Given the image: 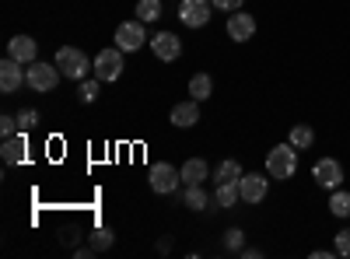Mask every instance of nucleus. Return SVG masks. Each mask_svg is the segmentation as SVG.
Returning a JSON list of instances; mask_svg holds the SVG:
<instances>
[{
	"label": "nucleus",
	"mask_w": 350,
	"mask_h": 259,
	"mask_svg": "<svg viewBox=\"0 0 350 259\" xmlns=\"http://www.w3.org/2000/svg\"><path fill=\"white\" fill-rule=\"evenodd\" d=\"M39 126V112L36 109H21L18 112V133H28V130H36Z\"/></svg>",
	"instance_id": "obj_26"
},
{
	"label": "nucleus",
	"mask_w": 350,
	"mask_h": 259,
	"mask_svg": "<svg viewBox=\"0 0 350 259\" xmlns=\"http://www.w3.org/2000/svg\"><path fill=\"white\" fill-rule=\"evenodd\" d=\"M239 200H242V193H239V182H217V189H214V207L228 210V207H235Z\"/></svg>",
	"instance_id": "obj_17"
},
{
	"label": "nucleus",
	"mask_w": 350,
	"mask_h": 259,
	"mask_svg": "<svg viewBox=\"0 0 350 259\" xmlns=\"http://www.w3.org/2000/svg\"><path fill=\"white\" fill-rule=\"evenodd\" d=\"M200 123V102L196 98H186L172 109V126H179V130H189Z\"/></svg>",
	"instance_id": "obj_14"
},
{
	"label": "nucleus",
	"mask_w": 350,
	"mask_h": 259,
	"mask_svg": "<svg viewBox=\"0 0 350 259\" xmlns=\"http://www.w3.org/2000/svg\"><path fill=\"white\" fill-rule=\"evenodd\" d=\"M112 242H116V235L109 232V228H95V232H92V249H95V252L112 249Z\"/></svg>",
	"instance_id": "obj_25"
},
{
	"label": "nucleus",
	"mask_w": 350,
	"mask_h": 259,
	"mask_svg": "<svg viewBox=\"0 0 350 259\" xmlns=\"http://www.w3.org/2000/svg\"><path fill=\"white\" fill-rule=\"evenodd\" d=\"M137 18L140 21H158L161 18V0H140V4H137Z\"/></svg>",
	"instance_id": "obj_23"
},
{
	"label": "nucleus",
	"mask_w": 350,
	"mask_h": 259,
	"mask_svg": "<svg viewBox=\"0 0 350 259\" xmlns=\"http://www.w3.org/2000/svg\"><path fill=\"white\" fill-rule=\"evenodd\" d=\"M312 179H315V186H323V189H336L343 182V165L336 158H319L315 168H312Z\"/></svg>",
	"instance_id": "obj_7"
},
{
	"label": "nucleus",
	"mask_w": 350,
	"mask_h": 259,
	"mask_svg": "<svg viewBox=\"0 0 350 259\" xmlns=\"http://www.w3.org/2000/svg\"><path fill=\"white\" fill-rule=\"evenodd\" d=\"M242 256H245V259H259L262 249H252V245H249V249H242Z\"/></svg>",
	"instance_id": "obj_31"
},
{
	"label": "nucleus",
	"mask_w": 350,
	"mask_h": 259,
	"mask_svg": "<svg viewBox=\"0 0 350 259\" xmlns=\"http://www.w3.org/2000/svg\"><path fill=\"white\" fill-rule=\"evenodd\" d=\"M98 88H102V81L98 77H92V81H81V102H88V105H92L95 98H98Z\"/></svg>",
	"instance_id": "obj_27"
},
{
	"label": "nucleus",
	"mask_w": 350,
	"mask_h": 259,
	"mask_svg": "<svg viewBox=\"0 0 350 259\" xmlns=\"http://www.w3.org/2000/svg\"><path fill=\"white\" fill-rule=\"evenodd\" d=\"M25 133H14V137H4V144H0V158H4V165H21L25 161Z\"/></svg>",
	"instance_id": "obj_15"
},
{
	"label": "nucleus",
	"mask_w": 350,
	"mask_h": 259,
	"mask_svg": "<svg viewBox=\"0 0 350 259\" xmlns=\"http://www.w3.org/2000/svg\"><path fill=\"white\" fill-rule=\"evenodd\" d=\"M329 214L333 217H350V193L347 189H333V196H329Z\"/></svg>",
	"instance_id": "obj_20"
},
{
	"label": "nucleus",
	"mask_w": 350,
	"mask_h": 259,
	"mask_svg": "<svg viewBox=\"0 0 350 259\" xmlns=\"http://www.w3.org/2000/svg\"><path fill=\"white\" fill-rule=\"evenodd\" d=\"M256 36V18L249 11H231L228 14V39L231 42H249Z\"/></svg>",
	"instance_id": "obj_9"
},
{
	"label": "nucleus",
	"mask_w": 350,
	"mask_h": 259,
	"mask_svg": "<svg viewBox=\"0 0 350 259\" xmlns=\"http://www.w3.org/2000/svg\"><path fill=\"white\" fill-rule=\"evenodd\" d=\"M144 42H151V36L144 32V21H140V18L123 21L120 28H116V46H120L123 53H137Z\"/></svg>",
	"instance_id": "obj_6"
},
{
	"label": "nucleus",
	"mask_w": 350,
	"mask_h": 259,
	"mask_svg": "<svg viewBox=\"0 0 350 259\" xmlns=\"http://www.w3.org/2000/svg\"><path fill=\"white\" fill-rule=\"evenodd\" d=\"M298 172V148L295 144H273V151L267 154V176L270 179H277V182H284V179H291Z\"/></svg>",
	"instance_id": "obj_1"
},
{
	"label": "nucleus",
	"mask_w": 350,
	"mask_h": 259,
	"mask_svg": "<svg viewBox=\"0 0 350 259\" xmlns=\"http://www.w3.org/2000/svg\"><path fill=\"white\" fill-rule=\"evenodd\" d=\"M53 64L60 67V74H64L67 81H84L88 70H95V64L88 60L77 46H60V49H56V60H53Z\"/></svg>",
	"instance_id": "obj_2"
},
{
	"label": "nucleus",
	"mask_w": 350,
	"mask_h": 259,
	"mask_svg": "<svg viewBox=\"0 0 350 259\" xmlns=\"http://www.w3.org/2000/svg\"><path fill=\"white\" fill-rule=\"evenodd\" d=\"M120 74H123V49H120V46L102 49V53L95 56V77H98L102 84H109V81H120Z\"/></svg>",
	"instance_id": "obj_5"
},
{
	"label": "nucleus",
	"mask_w": 350,
	"mask_h": 259,
	"mask_svg": "<svg viewBox=\"0 0 350 259\" xmlns=\"http://www.w3.org/2000/svg\"><path fill=\"white\" fill-rule=\"evenodd\" d=\"M287 140L295 144L298 151H308L312 148V140H315V130L308 126V123H298V126H291V133H287Z\"/></svg>",
	"instance_id": "obj_19"
},
{
	"label": "nucleus",
	"mask_w": 350,
	"mask_h": 259,
	"mask_svg": "<svg viewBox=\"0 0 350 259\" xmlns=\"http://www.w3.org/2000/svg\"><path fill=\"white\" fill-rule=\"evenodd\" d=\"M224 249L228 252H242L245 249V232H242V228H228V232H224Z\"/></svg>",
	"instance_id": "obj_24"
},
{
	"label": "nucleus",
	"mask_w": 350,
	"mask_h": 259,
	"mask_svg": "<svg viewBox=\"0 0 350 259\" xmlns=\"http://www.w3.org/2000/svg\"><path fill=\"white\" fill-rule=\"evenodd\" d=\"M21 67L25 64H18L14 56H4V60H0V92H4V95H14L25 84V70Z\"/></svg>",
	"instance_id": "obj_11"
},
{
	"label": "nucleus",
	"mask_w": 350,
	"mask_h": 259,
	"mask_svg": "<svg viewBox=\"0 0 350 259\" xmlns=\"http://www.w3.org/2000/svg\"><path fill=\"white\" fill-rule=\"evenodd\" d=\"M211 4H214V11H239L245 0H211Z\"/></svg>",
	"instance_id": "obj_30"
},
{
	"label": "nucleus",
	"mask_w": 350,
	"mask_h": 259,
	"mask_svg": "<svg viewBox=\"0 0 350 259\" xmlns=\"http://www.w3.org/2000/svg\"><path fill=\"white\" fill-rule=\"evenodd\" d=\"M207 204H214V196L203 193V186H186V207L189 210H207Z\"/></svg>",
	"instance_id": "obj_21"
},
{
	"label": "nucleus",
	"mask_w": 350,
	"mask_h": 259,
	"mask_svg": "<svg viewBox=\"0 0 350 259\" xmlns=\"http://www.w3.org/2000/svg\"><path fill=\"white\" fill-rule=\"evenodd\" d=\"M211 92H214L211 74H193V77H189V98L203 102V98H211Z\"/></svg>",
	"instance_id": "obj_18"
},
{
	"label": "nucleus",
	"mask_w": 350,
	"mask_h": 259,
	"mask_svg": "<svg viewBox=\"0 0 350 259\" xmlns=\"http://www.w3.org/2000/svg\"><path fill=\"white\" fill-rule=\"evenodd\" d=\"M0 133L14 137V133H18V116H0Z\"/></svg>",
	"instance_id": "obj_29"
},
{
	"label": "nucleus",
	"mask_w": 350,
	"mask_h": 259,
	"mask_svg": "<svg viewBox=\"0 0 350 259\" xmlns=\"http://www.w3.org/2000/svg\"><path fill=\"white\" fill-rule=\"evenodd\" d=\"M179 172H183V182L186 186H203V179L211 176V168H207V161H203V158H189Z\"/></svg>",
	"instance_id": "obj_16"
},
{
	"label": "nucleus",
	"mask_w": 350,
	"mask_h": 259,
	"mask_svg": "<svg viewBox=\"0 0 350 259\" xmlns=\"http://www.w3.org/2000/svg\"><path fill=\"white\" fill-rule=\"evenodd\" d=\"M239 179H242V165L235 158H228V161L217 165V182H239Z\"/></svg>",
	"instance_id": "obj_22"
},
{
	"label": "nucleus",
	"mask_w": 350,
	"mask_h": 259,
	"mask_svg": "<svg viewBox=\"0 0 350 259\" xmlns=\"http://www.w3.org/2000/svg\"><path fill=\"white\" fill-rule=\"evenodd\" d=\"M148 182H151V189H154L158 196H168V193L179 189L183 172L175 168V165H168V161H158V165H151V172H148Z\"/></svg>",
	"instance_id": "obj_4"
},
{
	"label": "nucleus",
	"mask_w": 350,
	"mask_h": 259,
	"mask_svg": "<svg viewBox=\"0 0 350 259\" xmlns=\"http://www.w3.org/2000/svg\"><path fill=\"white\" fill-rule=\"evenodd\" d=\"M333 252H336V256H343V259H350V228L336 232V238H333Z\"/></svg>",
	"instance_id": "obj_28"
},
{
	"label": "nucleus",
	"mask_w": 350,
	"mask_h": 259,
	"mask_svg": "<svg viewBox=\"0 0 350 259\" xmlns=\"http://www.w3.org/2000/svg\"><path fill=\"white\" fill-rule=\"evenodd\" d=\"M151 53L158 56L161 64H172V60L183 56V42H179V36H172V32H158V36H151Z\"/></svg>",
	"instance_id": "obj_12"
},
{
	"label": "nucleus",
	"mask_w": 350,
	"mask_h": 259,
	"mask_svg": "<svg viewBox=\"0 0 350 259\" xmlns=\"http://www.w3.org/2000/svg\"><path fill=\"white\" fill-rule=\"evenodd\" d=\"M60 67H49V64H28V70H25V84H28V88H32V92H39V95H49L53 88H56V84H60Z\"/></svg>",
	"instance_id": "obj_3"
},
{
	"label": "nucleus",
	"mask_w": 350,
	"mask_h": 259,
	"mask_svg": "<svg viewBox=\"0 0 350 259\" xmlns=\"http://www.w3.org/2000/svg\"><path fill=\"white\" fill-rule=\"evenodd\" d=\"M267 189H270V179L259 176V172H249V176L239 179V193H242L245 204H262V200H267Z\"/></svg>",
	"instance_id": "obj_10"
},
{
	"label": "nucleus",
	"mask_w": 350,
	"mask_h": 259,
	"mask_svg": "<svg viewBox=\"0 0 350 259\" xmlns=\"http://www.w3.org/2000/svg\"><path fill=\"white\" fill-rule=\"evenodd\" d=\"M211 11H214L211 0H183L179 4V21L189 25V28H203L211 21Z\"/></svg>",
	"instance_id": "obj_8"
},
{
	"label": "nucleus",
	"mask_w": 350,
	"mask_h": 259,
	"mask_svg": "<svg viewBox=\"0 0 350 259\" xmlns=\"http://www.w3.org/2000/svg\"><path fill=\"white\" fill-rule=\"evenodd\" d=\"M8 56H14L18 64H36V56H39V42L32 36H14L8 42Z\"/></svg>",
	"instance_id": "obj_13"
}]
</instances>
